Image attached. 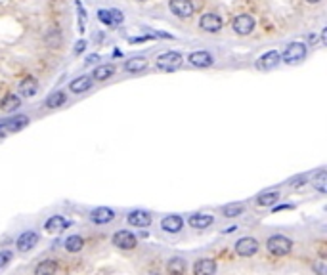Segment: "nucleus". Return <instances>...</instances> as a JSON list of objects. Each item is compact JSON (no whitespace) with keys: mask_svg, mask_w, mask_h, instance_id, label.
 Wrapping results in <instances>:
<instances>
[{"mask_svg":"<svg viewBox=\"0 0 327 275\" xmlns=\"http://www.w3.org/2000/svg\"><path fill=\"white\" fill-rule=\"evenodd\" d=\"M279 62H281L279 52L270 50V52H266V54L260 55V57L256 59V69H258V71H270V69H274Z\"/></svg>","mask_w":327,"mask_h":275,"instance_id":"6e6552de","label":"nucleus"},{"mask_svg":"<svg viewBox=\"0 0 327 275\" xmlns=\"http://www.w3.org/2000/svg\"><path fill=\"white\" fill-rule=\"evenodd\" d=\"M71 226V222L65 220L64 216H52V218H48L46 220V224H44V229L48 231V233H62L64 229H67Z\"/></svg>","mask_w":327,"mask_h":275,"instance_id":"dca6fc26","label":"nucleus"},{"mask_svg":"<svg viewBox=\"0 0 327 275\" xmlns=\"http://www.w3.org/2000/svg\"><path fill=\"white\" fill-rule=\"evenodd\" d=\"M145 67H147V62H145V57L142 55H136V57H130L128 62H125V69L128 73H140L144 71Z\"/></svg>","mask_w":327,"mask_h":275,"instance_id":"4be33fe9","label":"nucleus"},{"mask_svg":"<svg viewBox=\"0 0 327 275\" xmlns=\"http://www.w3.org/2000/svg\"><path fill=\"white\" fill-rule=\"evenodd\" d=\"M215 222V218L211 216V214H192L190 218H188V224L195 229H205L209 228L211 224Z\"/></svg>","mask_w":327,"mask_h":275,"instance_id":"aec40b11","label":"nucleus"},{"mask_svg":"<svg viewBox=\"0 0 327 275\" xmlns=\"http://www.w3.org/2000/svg\"><path fill=\"white\" fill-rule=\"evenodd\" d=\"M113 245L117 247V249H123V251H132L138 241H136V235L134 233H130L128 229H121L117 231L115 235H113Z\"/></svg>","mask_w":327,"mask_h":275,"instance_id":"0eeeda50","label":"nucleus"},{"mask_svg":"<svg viewBox=\"0 0 327 275\" xmlns=\"http://www.w3.org/2000/svg\"><path fill=\"white\" fill-rule=\"evenodd\" d=\"M312 186H314L316 191H319V193H325L327 191V172L323 168L318 170V174L312 178Z\"/></svg>","mask_w":327,"mask_h":275,"instance_id":"c85d7f7f","label":"nucleus"},{"mask_svg":"<svg viewBox=\"0 0 327 275\" xmlns=\"http://www.w3.org/2000/svg\"><path fill=\"white\" fill-rule=\"evenodd\" d=\"M65 102H67V94L62 92V90H57V92H52V94L46 98V107L56 109V107H62Z\"/></svg>","mask_w":327,"mask_h":275,"instance_id":"a878e982","label":"nucleus"},{"mask_svg":"<svg viewBox=\"0 0 327 275\" xmlns=\"http://www.w3.org/2000/svg\"><path fill=\"white\" fill-rule=\"evenodd\" d=\"M256 251H258V241L253 239V237H243L235 243V254H240L243 258L253 256Z\"/></svg>","mask_w":327,"mask_h":275,"instance_id":"1a4fd4ad","label":"nucleus"},{"mask_svg":"<svg viewBox=\"0 0 327 275\" xmlns=\"http://www.w3.org/2000/svg\"><path fill=\"white\" fill-rule=\"evenodd\" d=\"M216 262L213 258H201L193 264V275H215Z\"/></svg>","mask_w":327,"mask_h":275,"instance_id":"2eb2a0df","label":"nucleus"},{"mask_svg":"<svg viewBox=\"0 0 327 275\" xmlns=\"http://www.w3.org/2000/svg\"><path fill=\"white\" fill-rule=\"evenodd\" d=\"M142 2H144V0H142Z\"/></svg>","mask_w":327,"mask_h":275,"instance_id":"58836bf2","label":"nucleus"},{"mask_svg":"<svg viewBox=\"0 0 327 275\" xmlns=\"http://www.w3.org/2000/svg\"><path fill=\"white\" fill-rule=\"evenodd\" d=\"M115 218V210L113 208H107V206H98L90 212V220L98 224V226H104V224H109V222Z\"/></svg>","mask_w":327,"mask_h":275,"instance_id":"f8f14e48","label":"nucleus"},{"mask_svg":"<svg viewBox=\"0 0 327 275\" xmlns=\"http://www.w3.org/2000/svg\"><path fill=\"white\" fill-rule=\"evenodd\" d=\"M12 260V252L10 251H0V267H4Z\"/></svg>","mask_w":327,"mask_h":275,"instance_id":"72a5a7b5","label":"nucleus"},{"mask_svg":"<svg viewBox=\"0 0 327 275\" xmlns=\"http://www.w3.org/2000/svg\"><path fill=\"white\" fill-rule=\"evenodd\" d=\"M64 247H65V251L67 252H79V251H82L84 241H82V237L80 235H71V237H67V239H65Z\"/></svg>","mask_w":327,"mask_h":275,"instance_id":"bb28decb","label":"nucleus"},{"mask_svg":"<svg viewBox=\"0 0 327 275\" xmlns=\"http://www.w3.org/2000/svg\"><path fill=\"white\" fill-rule=\"evenodd\" d=\"M188 62L192 63L193 67H211V65L215 63V59H213V55L209 54V52H205V50H199V52H193V54H190Z\"/></svg>","mask_w":327,"mask_h":275,"instance_id":"f3484780","label":"nucleus"},{"mask_svg":"<svg viewBox=\"0 0 327 275\" xmlns=\"http://www.w3.org/2000/svg\"><path fill=\"white\" fill-rule=\"evenodd\" d=\"M312 269H314V271H316L318 275H327V264H325V260H323V258L316 260V262L312 264Z\"/></svg>","mask_w":327,"mask_h":275,"instance_id":"473e14b6","label":"nucleus"},{"mask_svg":"<svg viewBox=\"0 0 327 275\" xmlns=\"http://www.w3.org/2000/svg\"><path fill=\"white\" fill-rule=\"evenodd\" d=\"M27 125H29V117H25V115H17V117L0 120V138L10 132H19Z\"/></svg>","mask_w":327,"mask_h":275,"instance_id":"39448f33","label":"nucleus"},{"mask_svg":"<svg viewBox=\"0 0 327 275\" xmlns=\"http://www.w3.org/2000/svg\"><path fill=\"white\" fill-rule=\"evenodd\" d=\"M184 226V220L178 216V214H170V216H165L163 222H161V228L163 231H167V233H178Z\"/></svg>","mask_w":327,"mask_h":275,"instance_id":"a211bd4d","label":"nucleus"},{"mask_svg":"<svg viewBox=\"0 0 327 275\" xmlns=\"http://www.w3.org/2000/svg\"><path fill=\"white\" fill-rule=\"evenodd\" d=\"M37 90H39V82L33 77H25L19 82V94H21V98H33V96L37 94Z\"/></svg>","mask_w":327,"mask_h":275,"instance_id":"6ab92c4d","label":"nucleus"},{"mask_svg":"<svg viewBox=\"0 0 327 275\" xmlns=\"http://www.w3.org/2000/svg\"><path fill=\"white\" fill-rule=\"evenodd\" d=\"M127 222L134 228H147L152 224V214L145 212V210H132V212H128Z\"/></svg>","mask_w":327,"mask_h":275,"instance_id":"ddd939ff","label":"nucleus"},{"mask_svg":"<svg viewBox=\"0 0 327 275\" xmlns=\"http://www.w3.org/2000/svg\"><path fill=\"white\" fill-rule=\"evenodd\" d=\"M168 275H184L186 271V262L182 258H170L167 264Z\"/></svg>","mask_w":327,"mask_h":275,"instance_id":"cd10ccee","label":"nucleus"},{"mask_svg":"<svg viewBox=\"0 0 327 275\" xmlns=\"http://www.w3.org/2000/svg\"><path fill=\"white\" fill-rule=\"evenodd\" d=\"M325 40H327V29H321V42L325 44Z\"/></svg>","mask_w":327,"mask_h":275,"instance_id":"c9c22d12","label":"nucleus"},{"mask_svg":"<svg viewBox=\"0 0 327 275\" xmlns=\"http://www.w3.org/2000/svg\"><path fill=\"white\" fill-rule=\"evenodd\" d=\"M231 231H237V226H231V228L224 229V233H231Z\"/></svg>","mask_w":327,"mask_h":275,"instance_id":"e433bc0d","label":"nucleus"},{"mask_svg":"<svg viewBox=\"0 0 327 275\" xmlns=\"http://www.w3.org/2000/svg\"><path fill=\"white\" fill-rule=\"evenodd\" d=\"M243 210H245V206H243V204L233 203V204H226V206L222 208V214L226 216V218H237V216L243 214Z\"/></svg>","mask_w":327,"mask_h":275,"instance_id":"7c9ffc66","label":"nucleus"},{"mask_svg":"<svg viewBox=\"0 0 327 275\" xmlns=\"http://www.w3.org/2000/svg\"><path fill=\"white\" fill-rule=\"evenodd\" d=\"M98 19H100L102 23L115 27V25L123 23L125 17H123V12H121V10H100V12H98Z\"/></svg>","mask_w":327,"mask_h":275,"instance_id":"4468645a","label":"nucleus"},{"mask_svg":"<svg viewBox=\"0 0 327 275\" xmlns=\"http://www.w3.org/2000/svg\"><path fill=\"white\" fill-rule=\"evenodd\" d=\"M37 243H39V233L33 231V229H29V231H23L21 235L17 237L16 247L19 252H29Z\"/></svg>","mask_w":327,"mask_h":275,"instance_id":"9d476101","label":"nucleus"},{"mask_svg":"<svg viewBox=\"0 0 327 275\" xmlns=\"http://www.w3.org/2000/svg\"><path fill=\"white\" fill-rule=\"evenodd\" d=\"M84 48H86V42H84V40H79V42L75 44V52H77V54H80Z\"/></svg>","mask_w":327,"mask_h":275,"instance_id":"f704fd0d","label":"nucleus"},{"mask_svg":"<svg viewBox=\"0 0 327 275\" xmlns=\"http://www.w3.org/2000/svg\"><path fill=\"white\" fill-rule=\"evenodd\" d=\"M231 29L235 35L240 37H245V35H251L255 31V17L249 16V14H241V16H235L233 21H231Z\"/></svg>","mask_w":327,"mask_h":275,"instance_id":"20e7f679","label":"nucleus"},{"mask_svg":"<svg viewBox=\"0 0 327 275\" xmlns=\"http://www.w3.org/2000/svg\"><path fill=\"white\" fill-rule=\"evenodd\" d=\"M306 57V44L304 42H289L283 54H281V59L287 63V65H296L301 63Z\"/></svg>","mask_w":327,"mask_h":275,"instance_id":"f257e3e1","label":"nucleus"},{"mask_svg":"<svg viewBox=\"0 0 327 275\" xmlns=\"http://www.w3.org/2000/svg\"><path fill=\"white\" fill-rule=\"evenodd\" d=\"M306 2H308V4H318L319 0H306Z\"/></svg>","mask_w":327,"mask_h":275,"instance_id":"4c0bfd02","label":"nucleus"},{"mask_svg":"<svg viewBox=\"0 0 327 275\" xmlns=\"http://www.w3.org/2000/svg\"><path fill=\"white\" fill-rule=\"evenodd\" d=\"M113 75H115V65H111V63L98 65L96 69H94V73H92V77L96 80H107V79H111Z\"/></svg>","mask_w":327,"mask_h":275,"instance_id":"5701e85b","label":"nucleus"},{"mask_svg":"<svg viewBox=\"0 0 327 275\" xmlns=\"http://www.w3.org/2000/svg\"><path fill=\"white\" fill-rule=\"evenodd\" d=\"M44 40H46V44H48V46L60 48V44H62V35H60V31H57V29H50V31L46 33Z\"/></svg>","mask_w":327,"mask_h":275,"instance_id":"2f4dec72","label":"nucleus"},{"mask_svg":"<svg viewBox=\"0 0 327 275\" xmlns=\"http://www.w3.org/2000/svg\"><path fill=\"white\" fill-rule=\"evenodd\" d=\"M57 269L56 260H42L39 266L35 267V275H54Z\"/></svg>","mask_w":327,"mask_h":275,"instance_id":"393cba45","label":"nucleus"},{"mask_svg":"<svg viewBox=\"0 0 327 275\" xmlns=\"http://www.w3.org/2000/svg\"><path fill=\"white\" fill-rule=\"evenodd\" d=\"M279 199V193L278 191H268V193H262V195L256 197V203L260 206H272L274 203H278Z\"/></svg>","mask_w":327,"mask_h":275,"instance_id":"c756f323","label":"nucleus"},{"mask_svg":"<svg viewBox=\"0 0 327 275\" xmlns=\"http://www.w3.org/2000/svg\"><path fill=\"white\" fill-rule=\"evenodd\" d=\"M180 65H182V55L178 54V52H165L155 62V67L165 73L176 71V69H180Z\"/></svg>","mask_w":327,"mask_h":275,"instance_id":"7ed1b4c3","label":"nucleus"},{"mask_svg":"<svg viewBox=\"0 0 327 275\" xmlns=\"http://www.w3.org/2000/svg\"><path fill=\"white\" fill-rule=\"evenodd\" d=\"M266 249L274 254V256H285L293 251V241L285 235H272L266 241Z\"/></svg>","mask_w":327,"mask_h":275,"instance_id":"f03ea898","label":"nucleus"},{"mask_svg":"<svg viewBox=\"0 0 327 275\" xmlns=\"http://www.w3.org/2000/svg\"><path fill=\"white\" fill-rule=\"evenodd\" d=\"M168 8L180 19H188L193 16V2L192 0H168Z\"/></svg>","mask_w":327,"mask_h":275,"instance_id":"423d86ee","label":"nucleus"},{"mask_svg":"<svg viewBox=\"0 0 327 275\" xmlns=\"http://www.w3.org/2000/svg\"><path fill=\"white\" fill-rule=\"evenodd\" d=\"M19 103H21V100H19V96H16V94H6L4 98H2V102H0V109L6 111V113H12V111H16L17 107H19Z\"/></svg>","mask_w":327,"mask_h":275,"instance_id":"b1692460","label":"nucleus"},{"mask_svg":"<svg viewBox=\"0 0 327 275\" xmlns=\"http://www.w3.org/2000/svg\"><path fill=\"white\" fill-rule=\"evenodd\" d=\"M90 86H92V79L86 77V75H82V77H77L75 80H71L69 90H71L73 94H82V92L90 90Z\"/></svg>","mask_w":327,"mask_h":275,"instance_id":"412c9836","label":"nucleus"},{"mask_svg":"<svg viewBox=\"0 0 327 275\" xmlns=\"http://www.w3.org/2000/svg\"><path fill=\"white\" fill-rule=\"evenodd\" d=\"M199 27L207 33H218L222 29V19L216 14H203L199 19Z\"/></svg>","mask_w":327,"mask_h":275,"instance_id":"9b49d317","label":"nucleus"}]
</instances>
